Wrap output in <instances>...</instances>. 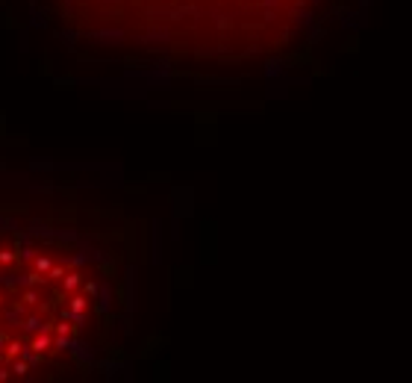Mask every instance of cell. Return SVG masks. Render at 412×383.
Listing matches in <instances>:
<instances>
[{
	"instance_id": "cell-1",
	"label": "cell",
	"mask_w": 412,
	"mask_h": 383,
	"mask_svg": "<svg viewBox=\"0 0 412 383\" xmlns=\"http://www.w3.org/2000/svg\"><path fill=\"white\" fill-rule=\"evenodd\" d=\"M321 0H44L74 44L115 59L245 65L285 50Z\"/></svg>"
},
{
	"instance_id": "cell-2",
	"label": "cell",
	"mask_w": 412,
	"mask_h": 383,
	"mask_svg": "<svg viewBox=\"0 0 412 383\" xmlns=\"http://www.w3.org/2000/svg\"><path fill=\"white\" fill-rule=\"evenodd\" d=\"M109 277L77 242L44 230H0V381L68 369L95 345Z\"/></svg>"
}]
</instances>
